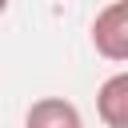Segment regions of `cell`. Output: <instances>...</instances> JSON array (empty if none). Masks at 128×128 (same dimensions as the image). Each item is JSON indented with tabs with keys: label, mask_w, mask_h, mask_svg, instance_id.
<instances>
[{
	"label": "cell",
	"mask_w": 128,
	"mask_h": 128,
	"mask_svg": "<svg viewBox=\"0 0 128 128\" xmlns=\"http://www.w3.org/2000/svg\"><path fill=\"white\" fill-rule=\"evenodd\" d=\"M24 128H84V116L64 96H40L24 112Z\"/></svg>",
	"instance_id": "obj_2"
},
{
	"label": "cell",
	"mask_w": 128,
	"mask_h": 128,
	"mask_svg": "<svg viewBox=\"0 0 128 128\" xmlns=\"http://www.w3.org/2000/svg\"><path fill=\"white\" fill-rule=\"evenodd\" d=\"M96 116L104 128H128V72H112L96 88Z\"/></svg>",
	"instance_id": "obj_3"
},
{
	"label": "cell",
	"mask_w": 128,
	"mask_h": 128,
	"mask_svg": "<svg viewBox=\"0 0 128 128\" xmlns=\"http://www.w3.org/2000/svg\"><path fill=\"white\" fill-rule=\"evenodd\" d=\"M4 8H8V4H4V0H0V16H4Z\"/></svg>",
	"instance_id": "obj_4"
},
{
	"label": "cell",
	"mask_w": 128,
	"mask_h": 128,
	"mask_svg": "<svg viewBox=\"0 0 128 128\" xmlns=\"http://www.w3.org/2000/svg\"><path fill=\"white\" fill-rule=\"evenodd\" d=\"M92 48L112 60V64H124L128 60V4L116 0V4H104L92 20Z\"/></svg>",
	"instance_id": "obj_1"
}]
</instances>
